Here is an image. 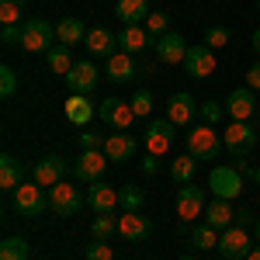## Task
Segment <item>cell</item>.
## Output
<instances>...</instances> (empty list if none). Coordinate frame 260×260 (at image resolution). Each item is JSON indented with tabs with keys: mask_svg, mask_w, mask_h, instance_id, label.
Masks as SVG:
<instances>
[{
	"mask_svg": "<svg viewBox=\"0 0 260 260\" xmlns=\"http://www.w3.org/2000/svg\"><path fill=\"white\" fill-rule=\"evenodd\" d=\"M222 142H225V149L233 153V160H246V156L253 153V146H257V128H253L250 121H233V125L222 132Z\"/></svg>",
	"mask_w": 260,
	"mask_h": 260,
	"instance_id": "3",
	"label": "cell"
},
{
	"mask_svg": "<svg viewBox=\"0 0 260 260\" xmlns=\"http://www.w3.org/2000/svg\"><path fill=\"white\" fill-rule=\"evenodd\" d=\"M21 39H24V28L4 24V31H0V42H4V45H21Z\"/></svg>",
	"mask_w": 260,
	"mask_h": 260,
	"instance_id": "42",
	"label": "cell"
},
{
	"mask_svg": "<svg viewBox=\"0 0 260 260\" xmlns=\"http://www.w3.org/2000/svg\"><path fill=\"white\" fill-rule=\"evenodd\" d=\"M45 59H49V70H52L56 77H66V73L73 70V52H70V45H52V49L45 52Z\"/></svg>",
	"mask_w": 260,
	"mask_h": 260,
	"instance_id": "29",
	"label": "cell"
},
{
	"mask_svg": "<svg viewBox=\"0 0 260 260\" xmlns=\"http://www.w3.org/2000/svg\"><path fill=\"white\" fill-rule=\"evenodd\" d=\"M187 49H191V45L180 39V35H174V31H167L163 39L153 42V52H156V59H160L163 66H177V62H184Z\"/></svg>",
	"mask_w": 260,
	"mask_h": 260,
	"instance_id": "14",
	"label": "cell"
},
{
	"mask_svg": "<svg viewBox=\"0 0 260 260\" xmlns=\"http://www.w3.org/2000/svg\"><path fill=\"white\" fill-rule=\"evenodd\" d=\"M225 111L233 115V121H250L253 118V111H257V98H253V90L250 87H236L229 101H225Z\"/></svg>",
	"mask_w": 260,
	"mask_h": 260,
	"instance_id": "16",
	"label": "cell"
},
{
	"mask_svg": "<svg viewBox=\"0 0 260 260\" xmlns=\"http://www.w3.org/2000/svg\"><path fill=\"white\" fill-rule=\"evenodd\" d=\"M177 125L170 118H156L149 121V128H146V149L153 153V156H163V153H170V146L177 139V132H174Z\"/></svg>",
	"mask_w": 260,
	"mask_h": 260,
	"instance_id": "10",
	"label": "cell"
},
{
	"mask_svg": "<svg viewBox=\"0 0 260 260\" xmlns=\"http://www.w3.org/2000/svg\"><path fill=\"white\" fill-rule=\"evenodd\" d=\"M177 215L184 222H194L198 215H205V191L194 184H180L177 191Z\"/></svg>",
	"mask_w": 260,
	"mask_h": 260,
	"instance_id": "13",
	"label": "cell"
},
{
	"mask_svg": "<svg viewBox=\"0 0 260 260\" xmlns=\"http://www.w3.org/2000/svg\"><path fill=\"white\" fill-rule=\"evenodd\" d=\"M208 191H212V198L236 201L243 194V174L236 167H212V174H208Z\"/></svg>",
	"mask_w": 260,
	"mask_h": 260,
	"instance_id": "2",
	"label": "cell"
},
{
	"mask_svg": "<svg viewBox=\"0 0 260 260\" xmlns=\"http://www.w3.org/2000/svg\"><path fill=\"white\" fill-rule=\"evenodd\" d=\"M253 49H257V52H260V28H257V31H253Z\"/></svg>",
	"mask_w": 260,
	"mask_h": 260,
	"instance_id": "48",
	"label": "cell"
},
{
	"mask_svg": "<svg viewBox=\"0 0 260 260\" xmlns=\"http://www.w3.org/2000/svg\"><path fill=\"white\" fill-rule=\"evenodd\" d=\"M198 115V104L191 94H174V98L167 101V118L174 121V125H191Z\"/></svg>",
	"mask_w": 260,
	"mask_h": 260,
	"instance_id": "23",
	"label": "cell"
},
{
	"mask_svg": "<svg viewBox=\"0 0 260 260\" xmlns=\"http://www.w3.org/2000/svg\"><path fill=\"white\" fill-rule=\"evenodd\" d=\"M14 208H18L21 215L35 219V215H42V212H49V194L42 191L39 180H24L18 191H14Z\"/></svg>",
	"mask_w": 260,
	"mask_h": 260,
	"instance_id": "5",
	"label": "cell"
},
{
	"mask_svg": "<svg viewBox=\"0 0 260 260\" xmlns=\"http://www.w3.org/2000/svg\"><path fill=\"white\" fill-rule=\"evenodd\" d=\"M136 149H139V142L132 139L128 132H111V136L104 139V156H108L111 163L132 160V156H136Z\"/></svg>",
	"mask_w": 260,
	"mask_h": 260,
	"instance_id": "19",
	"label": "cell"
},
{
	"mask_svg": "<svg viewBox=\"0 0 260 260\" xmlns=\"http://www.w3.org/2000/svg\"><path fill=\"white\" fill-rule=\"evenodd\" d=\"M14 90H18V73L11 66H4L0 70V98H11Z\"/></svg>",
	"mask_w": 260,
	"mask_h": 260,
	"instance_id": "41",
	"label": "cell"
},
{
	"mask_svg": "<svg viewBox=\"0 0 260 260\" xmlns=\"http://www.w3.org/2000/svg\"><path fill=\"white\" fill-rule=\"evenodd\" d=\"M233 225L250 229V225H257V219H253V212H250V208H236V222H233Z\"/></svg>",
	"mask_w": 260,
	"mask_h": 260,
	"instance_id": "44",
	"label": "cell"
},
{
	"mask_svg": "<svg viewBox=\"0 0 260 260\" xmlns=\"http://www.w3.org/2000/svg\"><path fill=\"white\" fill-rule=\"evenodd\" d=\"M205 222L212 225V229H229L233 222H236V208H233V201L225 198H212V205H205Z\"/></svg>",
	"mask_w": 260,
	"mask_h": 260,
	"instance_id": "24",
	"label": "cell"
},
{
	"mask_svg": "<svg viewBox=\"0 0 260 260\" xmlns=\"http://www.w3.org/2000/svg\"><path fill=\"white\" fill-rule=\"evenodd\" d=\"M111 233H118V219H115V212H101L98 219H94V225H90V236L94 240H111Z\"/></svg>",
	"mask_w": 260,
	"mask_h": 260,
	"instance_id": "32",
	"label": "cell"
},
{
	"mask_svg": "<svg viewBox=\"0 0 260 260\" xmlns=\"http://www.w3.org/2000/svg\"><path fill=\"white\" fill-rule=\"evenodd\" d=\"M21 28H24V39H21L24 52H49L52 42H59L56 39V24H49V21H42V18L24 21Z\"/></svg>",
	"mask_w": 260,
	"mask_h": 260,
	"instance_id": "4",
	"label": "cell"
},
{
	"mask_svg": "<svg viewBox=\"0 0 260 260\" xmlns=\"http://www.w3.org/2000/svg\"><path fill=\"white\" fill-rule=\"evenodd\" d=\"M83 205H87V198L77 191V184L59 180L56 187H49V212H56V215H77Z\"/></svg>",
	"mask_w": 260,
	"mask_h": 260,
	"instance_id": "6",
	"label": "cell"
},
{
	"mask_svg": "<svg viewBox=\"0 0 260 260\" xmlns=\"http://www.w3.org/2000/svg\"><path fill=\"white\" fill-rule=\"evenodd\" d=\"M108 156H104V149H83L80 156H77V163H73V174H77V180H83V184H98V180H104V170H108Z\"/></svg>",
	"mask_w": 260,
	"mask_h": 260,
	"instance_id": "9",
	"label": "cell"
},
{
	"mask_svg": "<svg viewBox=\"0 0 260 260\" xmlns=\"http://www.w3.org/2000/svg\"><path fill=\"white\" fill-rule=\"evenodd\" d=\"M257 7H260V0H257Z\"/></svg>",
	"mask_w": 260,
	"mask_h": 260,
	"instance_id": "52",
	"label": "cell"
},
{
	"mask_svg": "<svg viewBox=\"0 0 260 260\" xmlns=\"http://www.w3.org/2000/svg\"><path fill=\"white\" fill-rule=\"evenodd\" d=\"M118 208L121 212H139L142 208V191L139 187H118Z\"/></svg>",
	"mask_w": 260,
	"mask_h": 260,
	"instance_id": "34",
	"label": "cell"
},
{
	"mask_svg": "<svg viewBox=\"0 0 260 260\" xmlns=\"http://www.w3.org/2000/svg\"><path fill=\"white\" fill-rule=\"evenodd\" d=\"M62 111H66V118L73 121V125H87V121L98 115V108L90 104L87 94H70V101L62 104Z\"/></svg>",
	"mask_w": 260,
	"mask_h": 260,
	"instance_id": "25",
	"label": "cell"
},
{
	"mask_svg": "<svg viewBox=\"0 0 260 260\" xmlns=\"http://www.w3.org/2000/svg\"><path fill=\"white\" fill-rule=\"evenodd\" d=\"M115 14L125 24H139V21L149 18V0H118L115 4Z\"/></svg>",
	"mask_w": 260,
	"mask_h": 260,
	"instance_id": "28",
	"label": "cell"
},
{
	"mask_svg": "<svg viewBox=\"0 0 260 260\" xmlns=\"http://www.w3.org/2000/svg\"><path fill=\"white\" fill-rule=\"evenodd\" d=\"M21 184H24V167H21L11 153H4V156H0V187L14 194Z\"/></svg>",
	"mask_w": 260,
	"mask_h": 260,
	"instance_id": "26",
	"label": "cell"
},
{
	"mask_svg": "<svg viewBox=\"0 0 260 260\" xmlns=\"http://www.w3.org/2000/svg\"><path fill=\"white\" fill-rule=\"evenodd\" d=\"M118 233H121V236H125L128 243H142V240H149V233H153V222L146 219V215H139V212H121Z\"/></svg>",
	"mask_w": 260,
	"mask_h": 260,
	"instance_id": "17",
	"label": "cell"
},
{
	"mask_svg": "<svg viewBox=\"0 0 260 260\" xmlns=\"http://www.w3.org/2000/svg\"><path fill=\"white\" fill-rule=\"evenodd\" d=\"M246 87H250V90H260V62H253V66L246 70Z\"/></svg>",
	"mask_w": 260,
	"mask_h": 260,
	"instance_id": "45",
	"label": "cell"
},
{
	"mask_svg": "<svg viewBox=\"0 0 260 260\" xmlns=\"http://www.w3.org/2000/svg\"><path fill=\"white\" fill-rule=\"evenodd\" d=\"M87 52L90 56H101V59H111L115 52H118V35H111L108 28H90L87 31Z\"/></svg>",
	"mask_w": 260,
	"mask_h": 260,
	"instance_id": "21",
	"label": "cell"
},
{
	"mask_svg": "<svg viewBox=\"0 0 260 260\" xmlns=\"http://www.w3.org/2000/svg\"><path fill=\"white\" fill-rule=\"evenodd\" d=\"M205 45H208V49H225V45H229V28H222V24L208 28V31H205Z\"/></svg>",
	"mask_w": 260,
	"mask_h": 260,
	"instance_id": "38",
	"label": "cell"
},
{
	"mask_svg": "<svg viewBox=\"0 0 260 260\" xmlns=\"http://www.w3.org/2000/svg\"><path fill=\"white\" fill-rule=\"evenodd\" d=\"M24 14V0H0V24H18Z\"/></svg>",
	"mask_w": 260,
	"mask_h": 260,
	"instance_id": "35",
	"label": "cell"
},
{
	"mask_svg": "<svg viewBox=\"0 0 260 260\" xmlns=\"http://www.w3.org/2000/svg\"><path fill=\"white\" fill-rule=\"evenodd\" d=\"M180 260H194V257H180Z\"/></svg>",
	"mask_w": 260,
	"mask_h": 260,
	"instance_id": "51",
	"label": "cell"
},
{
	"mask_svg": "<svg viewBox=\"0 0 260 260\" xmlns=\"http://www.w3.org/2000/svg\"><path fill=\"white\" fill-rule=\"evenodd\" d=\"M222 146L225 142L219 139L215 125H194V128H187V153L194 160H215L222 153Z\"/></svg>",
	"mask_w": 260,
	"mask_h": 260,
	"instance_id": "1",
	"label": "cell"
},
{
	"mask_svg": "<svg viewBox=\"0 0 260 260\" xmlns=\"http://www.w3.org/2000/svg\"><path fill=\"white\" fill-rule=\"evenodd\" d=\"M66 170H70V163L62 160V156H45V160L35 163V170H31V180H39L42 187H56L62 177H66Z\"/></svg>",
	"mask_w": 260,
	"mask_h": 260,
	"instance_id": "15",
	"label": "cell"
},
{
	"mask_svg": "<svg viewBox=\"0 0 260 260\" xmlns=\"http://www.w3.org/2000/svg\"><path fill=\"white\" fill-rule=\"evenodd\" d=\"M257 184H260V167H257Z\"/></svg>",
	"mask_w": 260,
	"mask_h": 260,
	"instance_id": "50",
	"label": "cell"
},
{
	"mask_svg": "<svg viewBox=\"0 0 260 260\" xmlns=\"http://www.w3.org/2000/svg\"><path fill=\"white\" fill-rule=\"evenodd\" d=\"M253 243L257 240H250V233L243 225H229V229H222V236H219V253L225 260H246V253L253 250Z\"/></svg>",
	"mask_w": 260,
	"mask_h": 260,
	"instance_id": "8",
	"label": "cell"
},
{
	"mask_svg": "<svg viewBox=\"0 0 260 260\" xmlns=\"http://www.w3.org/2000/svg\"><path fill=\"white\" fill-rule=\"evenodd\" d=\"M128 104H132V111H136V118H146V115L153 111V94H149V90H139Z\"/></svg>",
	"mask_w": 260,
	"mask_h": 260,
	"instance_id": "39",
	"label": "cell"
},
{
	"mask_svg": "<svg viewBox=\"0 0 260 260\" xmlns=\"http://www.w3.org/2000/svg\"><path fill=\"white\" fill-rule=\"evenodd\" d=\"M167 28H170V18H167L163 11H149V18H146V31H149L153 39H163Z\"/></svg>",
	"mask_w": 260,
	"mask_h": 260,
	"instance_id": "36",
	"label": "cell"
},
{
	"mask_svg": "<svg viewBox=\"0 0 260 260\" xmlns=\"http://www.w3.org/2000/svg\"><path fill=\"white\" fill-rule=\"evenodd\" d=\"M80 146L83 149H104V136H98V132H83Z\"/></svg>",
	"mask_w": 260,
	"mask_h": 260,
	"instance_id": "43",
	"label": "cell"
},
{
	"mask_svg": "<svg viewBox=\"0 0 260 260\" xmlns=\"http://www.w3.org/2000/svg\"><path fill=\"white\" fill-rule=\"evenodd\" d=\"M253 240L260 243V219H257V225H253Z\"/></svg>",
	"mask_w": 260,
	"mask_h": 260,
	"instance_id": "49",
	"label": "cell"
},
{
	"mask_svg": "<svg viewBox=\"0 0 260 260\" xmlns=\"http://www.w3.org/2000/svg\"><path fill=\"white\" fill-rule=\"evenodd\" d=\"M184 70H187V77H194V80L215 77V52H212L208 45H191L187 56H184Z\"/></svg>",
	"mask_w": 260,
	"mask_h": 260,
	"instance_id": "11",
	"label": "cell"
},
{
	"mask_svg": "<svg viewBox=\"0 0 260 260\" xmlns=\"http://www.w3.org/2000/svg\"><path fill=\"white\" fill-rule=\"evenodd\" d=\"M104 77L111 83H128L136 77V56H128V52H115L111 59L104 62Z\"/></svg>",
	"mask_w": 260,
	"mask_h": 260,
	"instance_id": "22",
	"label": "cell"
},
{
	"mask_svg": "<svg viewBox=\"0 0 260 260\" xmlns=\"http://www.w3.org/2000/svg\"><path fill=\"white\" fill-rule=\"evenodd\" d=\"M87 260H115V250L108 246L104 240H94L90 246H87V253H83Z\"/></svg>",
	"mask_w": 260,
	"mask_h": 260,
	"instance_id": "40",
	"label": "cell"
},
{
	"mask_svg": "<svg viewBox=\"0 0 260 260\" xmlns=\"http://www.w3.org/2000/svg\"><path fill=\"white\" fill-rule=\"evenodd\" d=\"M98 66L90 59H80V62H73V70L62 77L66 80V87H70V94H90L94 87H98Z\"/></svg>",
	"mask_w": 260,
	"mask_h": 260,
	"instance_id": "12",
	"label": "cell"
},
{
	"mask_svg": "<svg viewBox=\"0 0 260 260\" xmlns=\"http://www.w3.org/2000/svg\"><path fill=\"white\" fill-rule=\"evenodd\" d=\"M31 257V246L24 236H7L0 243V260H28Z\"/></svg>",
	"mask_w": 260,
	"mask_h": 260,
	"instance_id": "30",
	"label": "cell"
},
{
	"mask_svg": "<svg viewBox=\"0 0 260 260\" xmlns=\"http://www.w3.org/2000/svg\"><path fill=\"white\" fill-rule=\"evenodd\" d=\"M98 118L108 125V128H115V132H125V128H132V121H136V111H132V104H125L118 98H104L98 104Z\"/></svg>",
	"mask_w": 260,
	"mask_h": 260,
	"instance_id": "7",
	"label": "cell"
},
{
	"mask_svg": "<svg viewBox=\"0 0 260 260\" xmlns=\"http://www.w3.org/2000/svg\"><path fill=\"white\" fill-rule=\"evenodd\" d=\"M87 205L94 208V212H115L118 208V187H111L108 180H98V184H90L87 187Z\"/></svg>",
	"mask_w": 260,
	"mask_h": 260,
	"instance_id": "18",
	"label": "cell"
},
{
	"mask_svg": "<svg viewBox=\"0 0 260 260\" xmlns=\"http://www.w3.org/2000/svg\"><path fill=\"white\" fill-rule=\"evenodd\" d=\"M198 115H201L205 125H219L222 115H225V104H219V101H205V104L198 108Z\"/></svg>",
	"mask_w": 260,
	"mask_h": 260,
	"instance_id": "37",
	"label": "cell"
},
{
	"mask_svg": "<svg viewBox=\"0 0 260 260\" xmlns=\"http://www.w3.org/2000/svg\"><path fill=\"white\" fill-rule=\"evenodd\" d=\"M194 170H198V160L191 153H184V156H177V160L170 163V177L177 180V184H191L194 180Z\"/></svg>",
	"mask_w": 260,
	"mask_h": 260,
	"instance_id": "31",
	"label": "cell"
},
{
	"mask_svg": "<svg viewBox=\"0 0 260 260\" xmlns=\"http://www.w3.org/2000/svg\"><path fill=\"white\" fill-rule=\"evenodd\" d=\"M219 236H222V233H219V229H212L208 222L191 229V243H194L198 250H215V246H219Z\"/></svg>",
	"mask_w": 260,
	"mask_h": 260,
	"instance_id": "33",
	"label": "cell"
},
{
	"mask_svg": "<svg viewBox=\"0 0 260 260\" xmlns=\"http://www.w3.org/2000/svg\"><path fill=\"white\" fill-rule=\"evenodd\" d=\"M246 260H260V243H253V250L246 253Z\"/></svg>",
	"mask_w": 260,
	"mask_h": 260,
	"instance_id": "47",
	"label": "cell"
},
{
	"mask_svg": "<svg viewBox=\"0 0 260 260\" xmlns=\"http://www.w3.org/2000/svg\"><path fill=\"white\" fill-rule=\"evenodd\" d=\"M160 156H153V153H149V156H146V160H142V174H146V177H153V174H156V170H160Z\"/></svg>",
	"mask_w": 260,
	"mask_h": 260,
	"instance_id": "46",
	"label": "cell"
},
{
	"mask_svg": "<svg viewBox=\"0 0 260 260\" xmlns=\"http://www.w3.org/2000/svg\"><path fill=\"white\" fill-rule=\"evenodd\" d=\"M153 42H156V39H153L142 24H125V28L118 31V49H121V52H128V56H136V52H142V49H149Z\"/></svg>",
	"mask_w": 260,
	"mask_h": 260,
	"instance_id": "20",
	"label": "cell"
},
{
	"mask_svg": "<svg viewBox=\"0 0 260 260\" xmlns=\"http://www.w3.org/2000/svg\"><path fill=\"white\" fill-rule=\"evenodd\" d=\"M87 31L90 28H83V21L80 18H62L56 21V39H59V45H77V42H87Z\"/></svg>",
	"mask_w": 260,
	"mask_h": 260,
	"instance_id": "27",
	"label": "cell"
}]
</instances>
